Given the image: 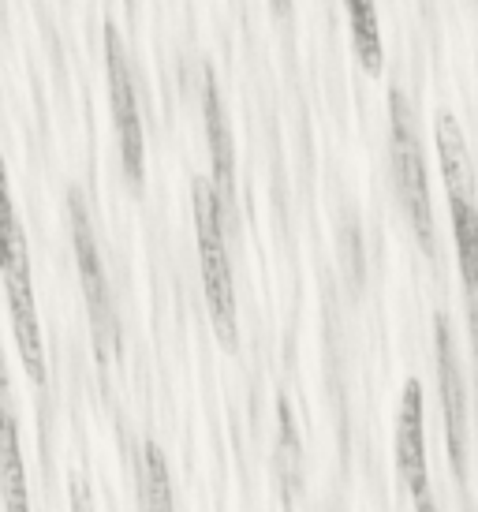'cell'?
<instances>
[{
  "instance_id": "9",
  "label": "cell",
  "mask_w": 478,
  "mask_h": 512,
  "mask_svg": "<svg viewBox=\"0 0 478 512\" xmlns=\"http://www.w3.org/2000/svg\"><path fill=\"white\" fill-rule=\"evenodd\" d=\"M434 143L437 157H441V176H445V187H449V199L475 202V165H471L464 131L456 124V116L445 113V109L434 120Z\"/></svg>"
},
{
  "instance_id": "2",
  "label": "cell",
  "mask_w": 478,
  "mask_h": 512,
  "mask_svg": "<svg viewBox=\"0 0 478 512\" xmlns=\"http://www.w3.org/2000/svg\"><path fill=\"white\" fill-rule=\"evenodd\" d=\"M389 150H393V176L400 202L411 217L422 251L434 255V206H430V180L422 165V143L415 131V109L404 90H389Z\"/></svg>"
},
{
  "instance_id": "8",
  "label": "cell",
  "mask_w": 478,
  "mask_h": 512,
  "mask_svg": "<svg viewBox=\"0 0 478 512\" xmlns=\"http://www.w3.org/2000/svg\"><path fill=\"white\" fill-rule=\"evenodd\" d=\"M202 113H206V139H210V154H213V195L217 202L232 210L236 202V146H232V128H228L225 105H221V94H217V79L206 68L202 72Z\"/></svg>"
},
{
  "instance_id": "14",
  "label": "cell",
  "mask_w": 478,
  "mask_h": 512,
  "mask_svg": "<svg viewBox=\"0 0 478 512\" xmlns=\"http://www.w3.org/2000/svg\"><path fill=\"white\" fill-rule=\"evenodd\" d=\"M23 247H27V236H23V225L15 214L12 191H8V169H4V154H0V266Z\"/></svg>"
},
{
  "instance_id": "11",
  "label": "cell",
  "mask_w": 478,
  "mask_h": 512,
  "mask_svg": "<svg viewBox=\"0 0 478 512\" xmlns=\"http://www.w3.org/2000/svg\"><path fill=\"white\" fill-rule=\"evenodd\" d=\"M452 210V236H456V255H460V273H464L467 307H471V329H475L478 352V210L475 202L449 199Z\"/></svg>"
},
{
  "instance_id": "15",
  "label": "cell",
  "mask_w": 478,
  "mask_h": 512,
  "mask_svg": "<svg viewBox=\"0 0 478 512\" xmlns=\"http://www.w3.org/2000/svg\"><path fill=\"white\" fill-rule=\"evenodd\" d=\"M71 512H94V501H90L83 479H71Z\"/></svg>"
},
{
  "instance_id": "10",
  "label": "cell",
  "mask_w": 478,
  "mask_h": 512,
  "mask_svg": "<svg viewBox=\"0 0 478 512\" xmlns=\"http://www.w3.org/2000/svg\"><path fill=\"white\" fill-rule=\"evenodd\" d=\"M0 494H4V512H30L27 494V468H23V449H19V423L4 385H0Z\"/></svg>"
},
{
  "instance_id": "6",
  "label": "cell",
  "mask_w": 478,
  "mask_h": 512,
  "mask_svg": "<svg viewBox=\"0 0 478 512\" xmlns=\"http://www.w3.org/2000/svg\"><path fill=\"white\" fill-rule=\"evenodd\" d=\"M434 348H437V389H441V412H445V441L456 475L464 479L467 471V393L464 374L456 363V344H452L445 314L434 318Z\"/></svg>"
},
{
  "instance_id": "1",
  "label": "cell",
  "mask_w": 478,
  "mask_h": 512,
  "mask_svg": "<svg viewBox=\"0 0 478 512\" xmlns=\"http://www.w3.org/2000/svg\"><path fill=\"white\" fill-rule=\"evenodd\" d=\"M191 202H195V236H198V266H202V288L210 303L213 329L225 348H236V285L228 270L225 251V225H221V202L213 195V184L206 176H195L191 184Z\"/></svg>"
},
{
  "instance_id": "7",
  "label": "cell",
  "mask_w": 478,
  "mask_h": 512,
  "mask_svg": "<svg viewBox=\"0 0 478 512\" xmlns=\"http://www.w3.org/2000/svg\"><path fill=\"white\" fill-rule=\"evenodd\" d=\"M396 471L408 486L411 501L422 498L426 486V430H422V389L415 378L404 382L400 412H396Z\"/></svg>"
},
{
  "instance_id": "12",
  "label": "cell",
  "mask_w": 478,
  "mask_h": 512,
  "mask_svg": "<svg viewBox=\"0 0 478 512\" xmlns=\"http://www.w3.org/2000/svg\"><path fill=\"white\" fill-rule=\"evenodd\" d=\"M142 505H146V512H176L169 464H165V453L157 449L154 441L142 445Z\"/></svg>"
},
{
  "instance_id": "13",
  "label": "cell",
  "mask_w": 478,
  "mask_h": 512,
  "mask_svg": "<svg viewBox=\"0 0 478 512\" xmlns=\"http://www.w3.org/2000/svg\"><path fill=\"white\" fill-rule=\"evenodd\" d=\"M348 23H352V42L359 53V64L366 72H381V34H378V8L366 0L348 4Z\"/></svg>"
},
{
  "instance_id": "3",
  "label": "cell",
  "mask_w": 478,
  "mask_h": 512,
  "mask_svg": "<svg viewBox=\"0 0 478 512\" xmlns=\"http://www.w3.org/2000/svg\"><path fill=\"white\" fill-rule=\"evenodd\" d=\"M68 206H71V236H75V266H79V277H83V292H86V307H90L94 341H98V356H101V363H105V359H113L116 344H120L113 299H109V285H105V270H101L98 243H94V228H90V217H86V210H83V199L71 195Z\"/></svg>"
},
{
  "instance_id": "4",
  "label": "cell",
  "mask_w": 478,
  "mask_h": 512,
  "mask_svg": "<svg viewBox=\"0 0 478 512\" xmlns=\"http://www.w3.org/2000/svg\"><path fill=\"white\" fill-rule=\"evenodd\" d=\"M105 64H109V98H113L116 135H120V157L131 184L142 180V120H139V98H135V79L127 68V53L116 27H105Z\"/></svg>"
},
{
  "instance_id": "5",
  "label": "cell",
  "mask_w": 478,
  "mask_h": 512,
  "mask_svg": "<svg viewBox=\"0 0 478 512\" xmlns=\"http://www.w3.org/2000/svg\"><path fill=\"white\" fill-rule=\"evenodd\" d=\"M0 273H4V288H8V311H12L19 359H23V367H27L30 382L45 385V344H42V326H38V307H34V288H30L27 247L15 251V255L0 266Z\"/></svg>"
},
{
  "instance_id": "16",
  "label": "cell",
  "mask_w": 478,
  "mask_h": 512,
  "mask_svg": "<svg viewBox=\"0 0 478 512\" xmlns=\"http://www.w3.org/2000/svg\"><path fill=\"white\" fill-rule=\"evenodd\" d=\"M415 512H437L434 509V498H430V490H426L422 498H415Z\"/></svg>"
}]
</instances>
